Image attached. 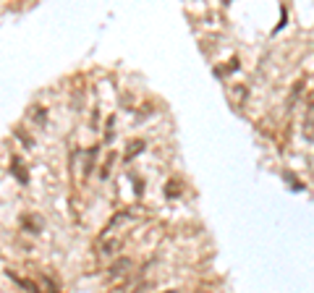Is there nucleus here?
<instances>
[{
    "instance_id": "20e7f679",
    "label": "nucleus",
    "mask_w": 314,
    "mask_h": 293,
    "mask_svg": "<svg viewBox=\"0 0 314 293\" xmlns=\"http://www.w3.org/2000/svg\"><path fill=\"white\" fill-rule=\"evenodd\" d=\"M39 283H42V293H58V286L47 275H39Z\"/></svg>"
},
{
    "instance_id": "f03ea898",
    "label": "nucleus",
    "mask_w": 314,
    "mask_h": 293,
    "mask_svg": "<svg viewBox=\"0 0 314 293\" xmlns=\"http://www.w3.org/2000/svg\"><path fill=\"white\" fill-rule=\"evenodd\" d=\"M304 139H309V141H314V110H309L307 113V118H304Z\"/></svg>"
},
{
    "instance_id": "423d86ee",
    "label": "nucleus",
    "mask_w": 314,
    "mask_h": 293,
    "mask_svg": "<svg viewBox=\"0 0 314 293\" xmlns=\"http://www.w3.org/2000/svg\"><path fill=\"white\" fill-rule=\"evenodd\" d=\"M142 147H144V141H134V144H128V155L126 157H134V152H139Z\"/></svg>"
},
{
    "instance_id": "f257e3e1",
    "label": "nucleus",
    "mask_w": 314,
    "mask_h": 293,
    "mask_svg": "<svg viewBox=\"0 0 314 293\" xmlns=\"http://www.w3.org/2000/svg\"><path fill=\"white\" fill-rule=\"evenodd\" d=\"M134 270V262H131L128 257H121V259H115V262L110 264V270H107V275H110L113 280H118V278H126V275Z\"/></svg>"
},
{
    "instance_id": "39448f33",
    "label": "nucleus",
    "mask_w": 314,
    "mask_h": 293,
    "mask_svg": "<svg viewBox=\"0 0 314 293\" xmlns=\"http://www.w3.org/2000/svg\"><path fill=\"white\" fill-rule=\"evenodd\" d=\"M13 173H16V178H19L21 183H27V173H24V167H21V160H19V157H13Z\"/></svg>"
},
{
    "instance_id": "7ed1b4c3",
    "label": "nucleus",
    "mask_w": 314,
    "mask_h": 293,
    "mask_svg": "<svg viewBox=\"0 0 314 293\" xmlns=\"http://www.w3.org/2000/svg\"><path fill=\"white\" fill-rule=\"evenodd\" d=\"M118 249H121V241H118V238H110V241H105V244L100 246V251H102V254H107V257L115 254Z\"/></svg>"
}]
</instances>
